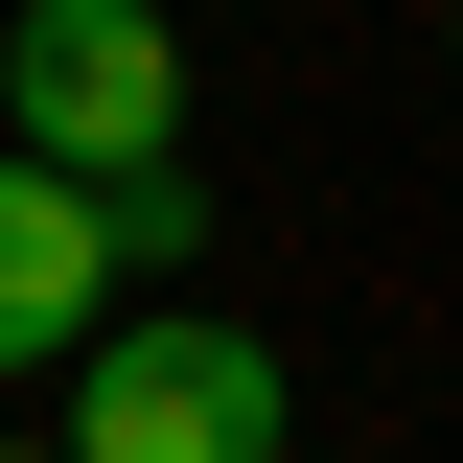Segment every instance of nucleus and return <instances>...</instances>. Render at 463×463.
<instances>
[{
  "label": "nucleus",
  "instance_id": "nucleus-1",
  "mask_svg": "<svg viewBox=\"0 0 463 463\" xmlns=\"http://www.w3.org/2000/svg\"><path fill=\"white\" fill-rule=\"evenodd\" d=\"M0 163H47V185L185 163V47H163V0H24V24H0Z\"/></svg>",
  "mask_w": 463,
  "mask_h": 463
},
{
  "label": "nucleus",
  "instance_id": "nucleus-2",
  "mask_svg": "<svg viewBox=\"0 0 463 463\" xmlns=\"http://www.w3.org/2000/svg\"><path fill=\"white\" fill-rule=\"evenodd\" d=\"M47 463H301L279 347L255 325H93L70 347V440Z\"/></svg>",
  "mask_w": 463,
  "mask_h": 463
},
{
  "label": "nucleus",
  "instance_id": "nucleus-3",
  "mask_svg": "<svg viewBox=\"0 0 463 463\" xmlns=\"http://www.w3.org/2000/svg\"><path fill=\"white\" fill-rule=\"evenodd\" d=\"M93 325H116V209L47 185V163H0V371H47Z\"/></svg>",
  "mask_w": 463,
  "mask_h": 463
},
{
  "label": "nucleus",
  "instance_id": "nucleus-4",
  "mask_svg": "<svg viewBox=\"0 0 463 463\" xmlns=\"http://www.w3.org/2000/svg\"><path fill=\"white\" fill-rule=\"evenodd\" d=\"M0 463H47V440H0Z\"/></svg>",
  "mask_w": 463,
  "mask_h": 463
}]
</instances>
